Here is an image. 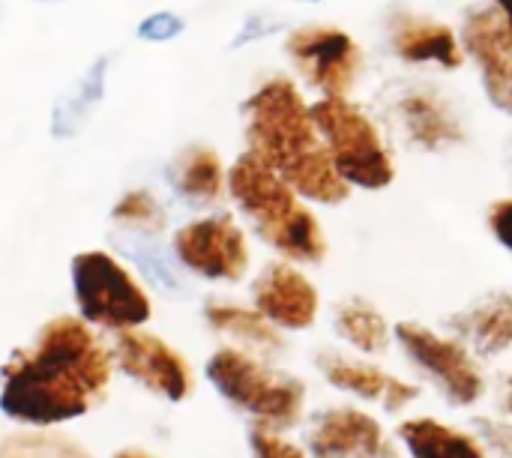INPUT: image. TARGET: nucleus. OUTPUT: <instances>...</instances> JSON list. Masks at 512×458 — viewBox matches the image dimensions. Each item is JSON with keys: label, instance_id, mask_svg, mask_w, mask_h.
I'll use <instances>...</instances> for the list:
<instances>
[{"label": "nucleus", "instance_id": "obj_13", "mask_svg": "<svg viewBox=\"0 0 512 458\" xmlns=\"http://www.w3.org/2000/svg\"><path fill=\"white\" fill-rule=\"evenodd\" d=\"M255 309L276 330H309L318 318V288L291 264H270L252 285Z\"/></svg>", "mask_w": 512, "mask_h": 458}, {"label": "nucleus", "instance_id": "obj_22", "mask_svg": "<svg viewBox=\"0 0 512 458\" xmlns=\"http://www.w3.org/2000/svg\"><path fill=\"white\" fill-rule=\"evenodd\" d=\"M204 318L213 330L231 336L234 342L252 348V351H264V354H276L282 348V336L279 330L258 312V309H243L234 303H219L210 300L204 306Z\"/></svg>", "mask_w": 512, "mask_h": 458}, {"label": "nucleus", "instance_id": "obj_29", "mask_svg": "<svg viewBox=\"0 0 512 458\" xmlns=\"http://www.w3.org/2000/svg\"><path fill=\"white\" fill-rule=\"evenodd\" d=\"M282 27H285V21H282L279 15H273V12H252V15L243 21V27L237 30V36L231 39V48L252 45V42H258V39H264V36L279 33Z\"/></svg>", "mask_w": 512, "mask_h": 458}, {"label": "nucleus", "instance_id": "obj_4", "mask_svg": "<svg viewBox=\"0 0 512 458\" xmlns=\"http://www.w3.org/2000/svg\"><path fill=\"white\" fill-rule=\"evenodd\" d=\"M207 381L237 411L249 414L255 426L276 432L294 429L306 411L303 381L276 372L240 348H222L207 360Z\"/></svg>", "mask_w": 512, "mask_h": 458}, {"label": "nucleus", "instance_id": "obj_6", "mask_svg": "<svg viewBox=\"0 0 512 458\" xmlns=\"http://www.w3.org/2000/svg\"><path fill=\"white\" fill-rule=\"evenodd\" d=\"M72 291L87 324L108 330H138L150 321L153 306L135 276L108 252H81L72 258Z\"/></svg>", "mask_w": 512, "mask_h": 458}, {"label": "nucleus", "instance_id": "obj_34", "mask_svg": "<svg viewBox=\"0 0 512 458\" xmlns=\"http://www.w3.org/2000/svg\"><path fill=\"white\" fill-rule=\"evenodd\" d=\"M504 411L512 417V381L510 387H507V396H504Z\"/></svg>", "mask_w": 512, "mask_h": 458}, {"label": "nucleus", "instance_id": "obj_27", "mask_svg": "<svg viewBox=\"0 0 512 458\" xmlns=\"http://www.w3.org/2000/svg\"><path fill=\"white\" fill-rule=\"evenodd\" d=\"M474 435L477 441L486 447L489 456L512 458V420H492L483 417L474 423Z\"/></svg>", "mask_w": 512, "mask_h": 458}, {"label": "nucleus", "instance_id": "obj_11", "mask_svg": "<svg viewBox=\"0 0 512 458\" xmlns=\"http://www.w3.org/2000/svg\"><path fill=\"white\" fill-rule=\"evenodd\" d=\"M114 360L123 375H129L165 402H183L195 387L189 363L159 336L141 330H120L114 342Z\"/></svg>", "mask_w": 512, "mask_h": 458}, {"label": "nucleus", "instance_id": "obj_26", "mask_svg": "<svg viewBox=\"0 0 512 458\" xmlns=\"http://www.w3.org/2000/svg\"><path fill=\"white\" fill-rule=\"evenodd\" d=\"M249 450H252V458H312L309 450L297 447L282 432L267 429V426H252V432H249Z\"/></svg>", "mask_w": 512, "mask_h": 458}, {"label": "nucleus", "instance_id": "obj_15", "mask_svg": "<svg viewBox=\"0 0 512 458\" xmlns=\"http://www.w3.org/2000/svg\"><path fill=\"white\" fill-rule=\"evenodd\" d=\"M393 114H396L405 138L420 150L438 153V150H447V147L465 141V129H462L456 111L432 90H405L396 99Z\"/></svg>", "mask_w": 512, "mask_h": 458}, {"label": "nucleus", "instance_id": "obj_36", "mask_svg": "<svg viewBox=\"0 0 512 458\" xmlns=\"http://www.w3.org/2000/svg\"><path fill=\"white\" fill-rule=\"evenodd\" d=\"M39 3H54V0H39Z\"/></svg>", "mask_w": 512, "mask_h": 458}, {"label": "nucleus", "instance_id": "obj_25", "mask_svg": "<svg viewBox=\"0 0 512 458\" xmlns=\"http://www.w3.org/2000/svg\"><path fill=\"white\" fill-rule=\"evenodd\" d=\"M111 219L117 222V228L144 231V234H159L165 228V210H162V204L150 192H144V189L126 192L114 204Z\"/></svg>", "mask_w": 512, "mask_h": 458}, {"label": "nucleus", "instance_id": "obj_2", "mask_svg": "<svg viewBox=\"0 0 512 458\" xmlns=\"http://www.w3.org/2000/svg\"><path fill=\"white\" fill-rule=\"evenodd\" d=\"M249 150L258 153L297 195L318 204H342L348 186L336 174L330 153L303 105L300 93L288 81L264 84L249 102Z\"/></svg>", "mask_w": 512, "mask_h": 458}, {"label": "nucleus", "instance_id": "obj_8", "mask_svg": "<svg viewBox=\"0 0 512 458\" xmlns=\"http://www.w3.org/2000/svg\"><path fill=\"white\" fill-rule=\"evenodd\" d=\"M174 255L189 273L213 282H237L249 267L246 237L228 216L183 225L174 234Z\"/></svg>", "mask_w": 512, "mask_h": 458}, {"label": "nucleus", "instance_id": "obj_19", "mask_svg": "<svg viewBox=\"0 0 512 458\" xmlns=\"http://www.w3.org/2000/svg\"><path fill=\"white\" fill-rule=\"evenodd\" d=\"M108 57H99L87 66V72L78 78V84L63 93L51 111V135L54 138H75L87 120L93 117V111L99 108L102 96H105V75H108Z\"/></svg>", "mask_w": 512, "mask_h": 458}, {"label": "nucleus", "instance_id": "obj_35", "mask_svg": "<svg viewBox=\"0 0 512 458\" xmlns=\"http://www.w3.org/2000/svg\"><path fill=\"white\" fill-rule=\"evenodd\" d=\"M300 3H324V0H300Z\"/></svg>", "mask_w": 512, "mask_h": 458}, {"label": "nucleus", "instance_id": "obj_14", "mask_svg": "<svg viewBox=\"0 0 512 458\" xmlns=\"http://www.w3.org/2000/svg\"><path fill=\"white\" fill-rule=\"evenodd\" d=\"M387 441L381 420L351 405L315 414L306 429V450L312 458H366Z\"/></svg>", "mask_w": 512, "mask_h": 458}, {"label": "nucleus", "instance_id": "obj_20", "mask_svg": "<svg viewBox=\"0 0 512 458\" xmlns=\"http://www.w3.org/2000/svg\"><path fill=\"white\" fill-rule=\"evenodd\" d=\"M171 189L195 207L213 204L222 192V165L219 156L207 147H186L168 165Z\"/></svg>", "mask_w": 512, "mask_h": 458}, {"label": "nucleus", "instance_id": "obj_23", "mask_svg": "<svg viewBox=\"0 0 512 458\" xmlns=\"http://www.w3.org/2000/svg\"><path fill=\"white\" fill-rule=\"evenodd\" d=\"M333 327H336L339 339L348 342L363 357L384 354L390 348V342H393V330H390L387 318L366 300L339 303L336 315H333Z\"/></svg>", "mask_w": 512, "mask_h": 458}, {"label": "nucleus", "instance_id": "obj_28", "mask_svg": "<svg viewBox=\"0 0 512 458\" xmlns=\"http://www.w3.org/2000/svg\"><path fill=\"white\" fill-rule=\"evenodd\" d=\"M183 18L177 15V12H168V9H162V12H153V15H147L141 24H138V36L144 39V42H171V39H177L180 33H183Z\"/></svg>", "mask_w": 512, "mask_h": 458}, {"label": "nucleus", "instance_id": "obj_7", "mask_svg": "<svg viewBox=\"0 0 512 458\" xmlns=\"http://www.w3.org/2000/svg\"><path fill=\"white\" fill-rule=\"evenodd\" d=\"M408 363L447 399L453 408H474L486 396V378L477 357L456 339L441 336L423 324L402 321L393 330Z\"/></svg>", "mask_w": 512, "mask_h": 458}, {"label": "nucleus", "instance_id": "obj_5", "mask_svg": "<svg viewBox=\"0 0 512 458\" xmlns=\"http://www.w3.org/2000/svg\"><path fill=\"white\" fill-rule=\"evenodd\" d=\"M309 117L348 189L378 192L396 180V165L387 153V144L363 108L345 96H324L321 102L309 105Z\"/></svg>", "mask_w": 512, "mask_h": 458}, {"label": "nucleus", "instance_id": "obj_31", "mask_svg": "<svg viewBox=\"0 0 512 458\" xmlns=\"http://www.w3.org/2000/svg\"><path fill=\"white\" fill-rule=\"evenodd\" d=\"M489 3H495V9L501 12V18H504V24H507L512 36V0H489Z\"/></svg>", "mask_w": 512, "mask_h": 458}, {"label": "nucleus", "instance_id": "obj_10", "mask_svg": "<svg viewBox=\"0 0 512 458\" xmlns=\"http://www.w3.org/2000/svg\"><path fill=\"white\" fill-rule=\"evenodd\" d=\"M288 54L324 96H345L363 66L357 42L345 30L327 24L294 30L288 36Z\"/></svg>", "mask_w": 512, "mask_h": 458}, {"label": "nucleus", "instance_id": "obj_24", "mask_svg": "<svg viewBox=\"0 0 512 458\" xmlns=\"http://www.w3.org/2000/svg\"><path fill=\"white\" fill-rule=\"evenodd\" d=\"M0 458H93L84 447L63 435H45V429H33L24 435L6 438Z\"/></svg>", "mask_w": 512, "mask_h": 458}, {"label": "nucleus", "instance_id": "obj_18", "mask_svg": "<svg viewBox=\"0 0 512 458\" xmlns=\"http://www.w3.org/2000/svg\"><path fill=\"white\" fill-rule=\"evenodd\" d=\"M399 441L411 458H492L477 435L447 426L435 417L402 420Z\"/></svg>", "mask_w": 512, "mask_h": 458}, {"label": "nucleus", "instance_id": "obj_17", "mask_svg": "<svg viewBox=\"0 0 512 458\" xmlns=\"http://www.w3.org/2000/svg\"><path fill=\"white\" fill-rule=\"evenodd\" d=\"M393 51L414 66H438V69H459L465 63L462 42L456 30L438 24L423 15L399 12L390 27Z\"/></svg>", "mask_w": 512, "mask_h": 458}, {"label": "nucleus", "instance_id": "obj_32", "mask_svg": "<svg viewBox=\"0 0 512 458\" xmlns=\"http://www.w3.org/2000/svg\"><path fill=\"white\" fill-rule=\"evenodd\" d=\"M366 458H402V453L396 450V444H393V441H387L384 447H378L372 456H366Z\"/></svg>", "mask_w": 512, "mask_h": 458}, {"label": "nucleus", "instance_id": "obj_21", "mask_svg": "<svg viewBox=\"0 0 512 458\" xmlns=\"http://www.w3.org/2000/svg\"><path fill=\"white\" fill-rule=\"evenodd\" d=\"M111 243L141 270V276L159 288L162 294H183L186 285H183V276L177 270V264L171 261L168 249L159 246L156 234H144V231H129V228H117L111 234Z\"/></svg>", "mask_w": 512, "mask_h": 458}, {"label": "nucleus", "instance_id": "obj_9", "mask_svg": "<svg viewBox=\"0 0 512 458\" xmlns=\"http://www.w3.org/2000/svg\"><path fill=\"white\" fill-rule=\"evenodd\" d=\"M459 42L477 66L492 108L512 117V36L495 3L471 6Z\"/></svg>", "mask_w": 512, "mask_h": 458}, {"label": "nucleus", "instance_id": "obj_37", "mask_svg": "<svg viewBox=\"0 0 512 458\" xmlns=\"http://www.w3.org/2000/svg\"><path fill=\"white\" fill-rule=\"evenodd\" d=\"M0 15H3V9H0Z\"/></svg>", "mask_w": 512, "mask_h": 458}, {"label": "nucleus", "instance_id": "obj_30", "mask_svg": "<svg viewBox=\"0 0 512 458\" xmlns=\"http://www.w3.org/2000/svg\"><path fill=\"white\" fill-rule=\"evenodd\" d=\"M489 228H492L495 240L512 255V198H504V201L492 204V210H489Z\"/></svg>", "mask_w": 512, "mask_h": 458}, {"label": "nucleus", "instance_id": "obj_3", "mask_svg": "<svg viewBox=\"0 0 512 458\" xmlns=\"http://www.w3.org/2000/svg\"><path fill=\"white\" fill-rule=\"evenodd\" d=\"M231 195L255 231L288 261L318 264L327 255V240L309 207L297 201V192L258 156L243 153L228 174Z\"/></svg>", "mask_w": 512, "mask_h": 458}, {"label": "nucleus", "instance_id": "obj_1", "mask_svg": "<svg viewBox=\"0 0 512 458\" xmlns=\"http://www.w3.org/2000/svg\"><path fill=\"white\" fill-rule=\"evenodd\" d=\"M111 354L87 321L54 318L33 348L15 351L0 375V411L27 429H54L90 414L111 384Z\"/></svg>", "mask_w": 512, "mask_h": 458}, {"label": "nucleus", "instance_id": "obj_16", "mask_svg": "<svg viewBox=\"0 0 512 458\" xmlns=\"http://www.w3.org/2000/svg\"><path fill=\"white\" fill-rule=\"evenodd\" d=\"M450 333L480 360L501 357L512 348V294L495 291L450 318Z\"/></svg>", "mask_w": 512, "mask_h": 458}, {"label": "nucleus", "instance_id": "obj_12", "mask_svg": "<svg viewBox=\"0 0 512 458\" xmlns=\"http://www.w3.org/2000/svg\"><path fill=\"white\" fill-rule=\"evenodd\" d=\"M318 372L324 375V381L360 402L369 405H381L387 414H405L417 399H420V387L411 381H402L390 372H384L381 366L360 360V357H348L339 351H324L318 354Z\"/></svg>", "mask_w": 512, "mask_h": 458}, {"label": "nucleus", "instance_id": "obj_33", "mask_svg": "<svg viewBox=\"0 0 512 458\" xmlns=\"http://www.w3.org/2000/svg\"><path fill=\"white\" fill-rule=\"evenodd\" d=\"M114 458H156L153 453H144V450H135V447H129V450H120Z\"/></svg>", "mask_w": 512, "mask_h": 458}]
</instances>
